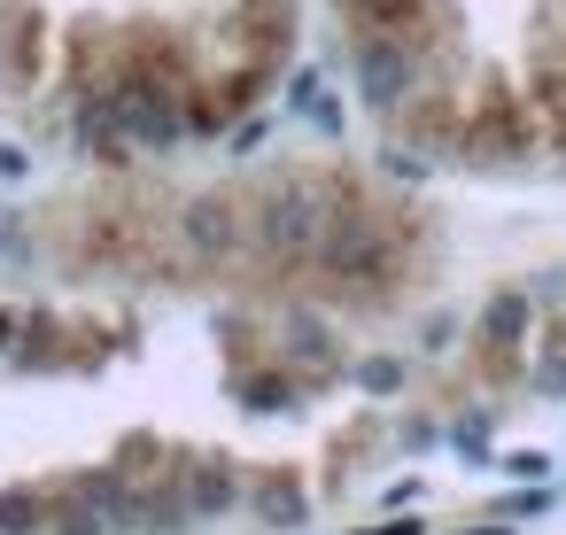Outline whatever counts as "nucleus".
Segmentation results:
<instances>
[{
	"instance_id": "nucleus-8",
	"label": "nucleus",
	"mask_w": 566,
	"mask_h": 535,
	"mask_svg": "<svg viewBox=\"0 0 566 535\" xmlns=\"http://www.w3.org/2000/svg\"><path fill=\"white\" fill-rule=\"evenodd\" d=\"M32 527H48V504L32 489H0V535H32Z\"/></svg>"
},
{
	"instance_id": "nucleus-3",
	"label": "nucleus",
	"mask_w": 566,
	"mask_h": 535,
	"mask_svg": "<svg viewBox=\"0 0 566 535\" xmlns=\"http://www.w3.org/2000/svg\"><path fill=\"white\" fill-rule=\"evenodd\" d=\"M109 117H117V140H125V148H148V156L187 133V102H171V94H156V86H140V78L109 86Z\"/></svg>"
},
{
	"instance_id": "nucleus-11",
	"label": "nucleus",
	"mask_w": 566,
	"mask_h": 535,
	"mask_svg": "<svg viewBox=\"0 0 566 535\" xmlns=\"http://www.w3.org/2000/svg\"><path fill=\"white\" fill-rule=\"evenodd\" d=\"M226 504H233V481H226V473H202V481L187 489V512H226Z\"/></svg>"
},
{
	"instance_id": "nucleus-9",
	"label": "nucleus",
	"mask_w": 566,
	"mask_h": 535,
	"mask_svg": "<svg viewBox=\"0 0 566 535\" xmlns=\"http://www.w3.org/2000/svg\"><path fill=\"white\" fill-rule=\"evenodd\" d=\"M48 535H109V527H102V512H94V504H86V496L71 489V496H63V504L48 512Z\"/></svg>"
},
{
	"instance_id": "nucleus-7",
	"label": "nucleus",
	"mask_w": 566,
	"mask_h": 535,
	"mask_svg": "<svg viewBox=\"0 0 566 535\" xmlns=\"http://www.w3.org/2000/svg\"><path fill=\"white\" fill-rule=\"evenodd\" d=\"M481 334H489L496 349H512V342L527 334V295H496V303H489V318H481Z\"/></svg>"
},
{
	"instance_id": "nucleus-16",
	"label": "nucleus",
	"mask_w": 566,
	"mask_h": 535,
	"mask_svg": "<svg viewBox=\"0 0 566 535\" xmlns=\"http://www.w3.org/2000/svg\"><path fill=\"white\" fill-rule=\"evenodd\" d=\"M365 535H419L411 520H388V527H365Z\"/></svg>"
},
{
	"instance_id": "nucleus-4",
	"label": "nucleus",
	"mask_w": 566,
	"mask_h": 535,
	"mask_svg": "<svg viewBox=\"0 0 566 535\" xmlns=\"http://www.w3.org/2000/svg\"><path fill=\"white\" fill-rule=\"evenodd\" d=\"M411 40H396V32H365V48H357V94L373 102V109H403L411 102Z\"/></svg>"
},
{
	"instance_id": "nucleus-2",
	"label": "nucleus",
	"mask_w": 566,
	"mask_h": 535,
	"mask_svg": "<svg viewBox=\"0 0 566 535\" xmlns=\"http://www.w3.org/2000/svg\"><path fill=\"white\" fill-rule=\"evenodd\" d=\"M318 264H326L334 280H349V287H380V280L396 272V241H388V225L342 210V218H326V233H318Z\"/></svg>"
},
{
	"instance_id": "nucleus-6",
	"label": "nucleus",
	"mask_w": 566,
	"mask_h": 535,
	"mask_svg": "<svg viewBox=\"0 0 566 535\" xmlns=\"http://www.w3.org/2000/svg\"><path fill=\"white\" fill-rule=\"evenodd\" d=\"M520 148H527V125H520L512 109H489V117H481V133H473V156H481V164H496V156H520Z\"/></svg>"
},
{
	"instance_id": "nucleus-1",
	"label": "nucleus",
	"mask_w": 566,
	"mask_h": 535,
	"mask_svg": "<svg viewBox=\"0 0 566 535\" xmlns=\"http://www.w3.org/2000/svg\"><path fill=\"white\" fill-rule=\"evenodd\" d=\"M318 233H326V195H318L311 179L264 187V202H256V249H264V256H280V264L318 256Z\"/></svg>"
},
{
	"instance_id": "nucleus-15",
	"label": "nucleus",
	"mask_w": 566,
	"mask_h": 535,
	"mask_svg": "<svg viewBox=\"0 0 566 535\" xmlns=\"http://www.w3.org/2000/svg\"><path fill=\"white\" fill-rule=\"evenodd\" d=\"M17 334H24V318H17V311H0V342H17Z\"/></svg>"
},
{
	"instance_id": "nucleus-14",
	"label": "nucleus",
	"mask_w": 566,
	"mask_h": 535,
	"mask_svg": "<svg viewBox=\"0 0 566 535\" xmlns=\"http://www.w3.org/2000/svg\"><path fill=\"white\" fill-rule=\"evenodd\" d=\"M0 179H24V148H0Z\"/></svg>"
},
{
	"instance_id": "nucleus-17",
	"label": "nucleus",
	"mask_w": 566,
	"mask_h": 535,
	"mask_svg": "<svg viewBox=\"0 0 566 535\" xmlns=\"http://www.w3.org/2000/svg\"><path fill=\"white\" fill-rule=\"evenodd\" d=\"M473 535H504V527H473Z\"/></svg>"
},
{
	"instance_id": "nucleus-5",
	"label": "nucleus",
	"mask_w": 566,
	"mask_h": 535,
	"mask_svg": "<svg viewBox=\"0 0 566 535\" xmlns=\"http://www.w3.org/2000/svg\"><path fill=\"white\" fill-rule=\"evenodd\" d=\"M233 241H241L233 202H226V195H202V202L187 210V249H195V256H233Z\"/></svg>"
},
{
	"instance_id": "nucleus-10",
	"label": "nucleus",
	"mask_w": 566,
	"mask_h": 535,
	"mask_svg": "<svg viewBox=\"0 0 566 535\" xmlns=\"http://www.w3.org/2000/svg\"><path fill=\"white\" fill-rule=\"evenodd\" d=\"M256 512H264V520H272V527H295V520H303V496H295V489H287V481H272V489H264V496H256Z\"/></svg>"
},
{
	"instance_id": "nucleus-12",
	"label": "nucleus",
	"mask_w": 566,
	"mask_h": 535,
	"mask_svg": "<svg viewBox=\"0 0 566 535\" xmlns=\"http://www.w3.org/2000/svg\"><path fill=\"white\" fill-rule=\"evenodd\" d=\"M380 164H388V179H427V164H419V156H403V148H396V156H380Z\"/></svg>"
},
{
	"instance_id": "nucleus-13",
	"label": "nucleus",
	"mask_w": 566,
	"mask_h": 535,
	"mask_svg": "<svg viewBox=\"0 0 566 535\" xmlns=\"http://www.w3.org/2000/svg\"><path fill=\"white\" fill-rule=\"evenodd\" d=\"M396 380H403V365H365V388H373V396H388Z\"/></svg>"
}]
</instances>
